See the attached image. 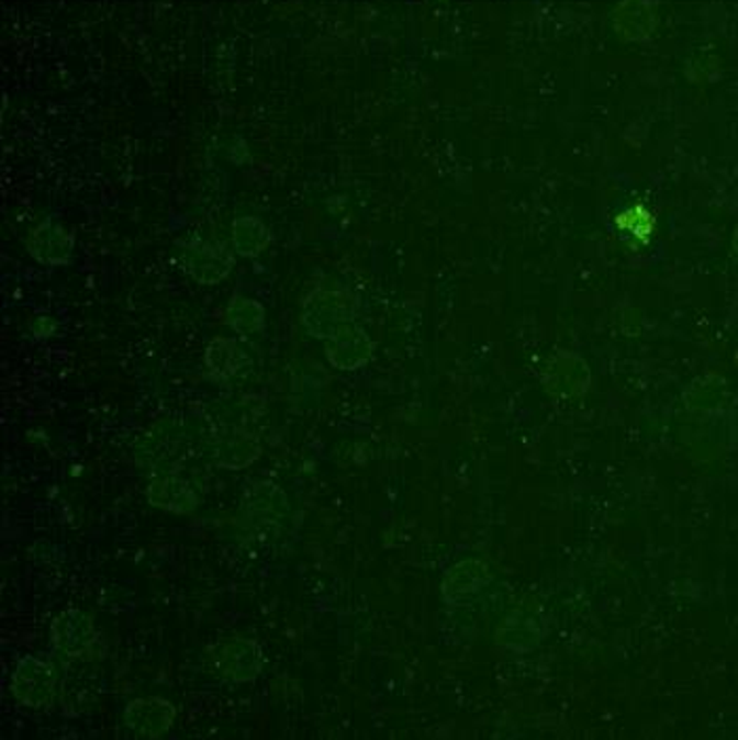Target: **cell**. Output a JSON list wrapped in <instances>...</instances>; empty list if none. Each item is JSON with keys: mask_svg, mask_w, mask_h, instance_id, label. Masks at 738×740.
<instances>
[{"mask_svg": "<svg viewBox=\"0 0 738 740\" xmlns=\"http://www.w3.org/2000/svg\"><path fill=\"white\" fill-rule=\"evenodd\" d=\"M245 513L256 526L275 528L290 513V501L281 487L272 483H258L247 494Z\"/></svg>", "mask_w": 738, "mask_h": 740, "instance_id": "cell-8", "label": "cell"}, {"mask_svg": "<svg viewBox=\"0 0 738 740\" xmlns=\"http://www.w3.org/2000/svg\"><path fill=\"white\" fill-rule=\"evenodd\" d=\"M185 266L199 283L213 285L231 272L233 256L222 245L197 243L186 249Z\"/></svg>", "mask_w": 738, "mask_h": 740, "instance_id": "cell-6", "label": "cell"}, {"mask_svg": "<svg viewBox=\"0 0 738 740\" xmlns=\"http://www.w3.org/2000/svg\"><path fill=\"white\" fill-rule=\"evenodd\" d=\"M52 641L57 652L72 661H96L102 648L96 620L80 609H66L53 620Z\"/></svg>", "mask_w": 738, "mask_h": 740, "instance_id": "cell-2", "label": "cell"}, {"mask_svg": "<svg viewBox=\"0 0 738 740\" xmlns=\"http://www.w3.org/2000/svg\"><path fill=\"white\" fill-rule=\"evenodd\" d=\"M123 717L135 737L160 739L174 728L176 707L160 696H146V698L132 700L125 707Z\"/></svg>", "mask_w": 738, "mask_h": 740, "instance_id": "cell-4", "label": "cell"}, {"mask_svg": "<svg viewBox=\"0 0 738 740\" xmlns=\"http://www.w3.org/2000/svg\"><path fill=\"white\" fill-rule=\"evenodd\" d=\"M344 321V306L334 293L316 291L302 309V323L316 338L334 336Z\"/></svg>", "mask_w": 738, "mask_h": 740, "instance_id": "cell-9", "label": "cell"}, {"mask_svg": "<svg viewBox=\"0 0 738 740\" xmlns=\"http://www.w3.org/2000/svg\"><path fill=\"white\" fill-rule=\"evenodd\" d=\"M211 671L231 684L254 682L264 669V652L258 641L249 637H228L208 650Z\"/></svg>", "mask_w": 738, "mask_h": 740, "instance_id": "cell-1", "label": "cell"}, {"mask_svg": "<svg viewBox=\"0 0 738 740\" xmlns=\"http://www.w3.org/2000/svg\"><path fill=\"white\" fill-rule=\"evenodd\" d=\"M262 453V444L256 435L245 430H231L220 435L213 446V462L222 469L241 471L251 467Z\"/></svg>", "mask_w": 738, "mask_h": 740, "instance_id": "cell-7", "label": "cell"}, {"mask_svg": "<svg viewBox=\"0 0 738 740\" xmlns=\"http://www.w3.org/2000/svg\"><path fill=\"white\" fill-rule=\"evenodd\" d=\"M205 361H208L211 373L222 380L241 375L249 366V359L241 350V346L226 338H217L210 344Z\"/></svg>", "mask_w": 738, "mask_h": 740, "instance_id": "cell-11", "label": "cell"}, {"mask_svg": "<svg viewBox=\"0 0 738 740\" xmlns=\"http://www.w3.org/2000/svg\"><path fill=\"white\" fill-rule=\"evenodd\" d=\"M146 496L155 508L174 515H190L199 508V494L186 479L178 475L155 476L146 490Z\"/></svg>", "mask_w": 738, "mask_h": 740, "instance_id": "cell-5", "label": "cell"}, {"mask_svg": "<svg viewBox=\"0 0 738 740\" xmlns=\"http://www.w3.org/2000/svg\"><path fill=\"white\" fill-rule=\"evenodd\" d=\"M30 254L43 265H66L72 254V238L70 235L52 222H45L34 231L27 240Z\"/></svg>", "mask_w": 738, "mask_h": 740, "instance_id": "cell-10", "label": "cell"}, {"mask_svg": "<svg viewBox=\"0 0 738 740\" xmlns=\"http://www.w3.org/2000/svg\"><path fill=\"white\" fill-rule=\"evenodd\" d=\"M264 309L256 300L237 295L226 309V323L238 334H256L264 327Z\"/></svg>", "mask_w": 738, "mask_h": 740, "instance_id": "cell-12", "label": "cell"}, {"mask_svg": "<svg viewBox=\"0 0 738 740\" xmlns=\"http://www.w3.org/2000/svg\"><path fill=\"white\" fill-rule=\"evenodd\" d=\"M233 240H235L237 254H241V256H258L268 245L270 235L264 228L262 222L247 217V220H238L235 224Z\"/></svg>", "mask_w": 738, "mask_h": 740, "instance_id": "cell-13", "label": "cell"}, {"mask_svg": "<svg viewBox=\"0 0 738 740\" xmlns=\"http://www.w3.org/2000/svg\"><path fill=\"white\" fill-rule=\"evenodd\" d=\"M13 698L27 709L49 707L57 694V671L52 662L24 657L11 677Z\"/></svg>", "mask_w": 738, "mask_h": 740, "instance_id": "cell-3", "label": "cell"}]
</instances>
